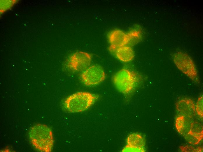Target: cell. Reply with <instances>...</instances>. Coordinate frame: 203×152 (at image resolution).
I'll list each match as a JSON object with an SVG mask.
<instances>
[{
  "instance_id": "cell-9",
  "label": "cell",
  "mask_w": 203,
  "mask_h": 152,
  "mask_svg": "<svg viewBox=\"0 0 203 152\" xmlns=\"http://www.w3.org/2000/svg\"><path fill=\"white\" fill-rule=\"evenodd\" d=\"M177 110L182 115L192 118L195 115V106L191 99L184 98L180 100L176 103Z\"/></svg>"
},
{
  "instance_id": "cell-8",
  "label": "cell",
  "mask_w": 203,
  "mask_h": 152,
  "mask_svg": "<svg viewBox=\"0 0 203 152\" xmlns=\"http://www.w3.org/2000/svg\"><path fill=\"white\" fill-rule=\"evenodd\" d=\"M129 36L123 31L118 30H115L111 32L109 36L111 43L109 49L113 52L116 49L124 46L130 41Z\"/></svg>"
},
{
  "instance_id": "cell-1",
  "label": "cell",
  "mask_w": 203,
  "mask_h": 152,
  "mask_svg": "<svg viewBox=\"0 0 203 152\" xmlns=\"http://www.w3.org/2000/svg\"><path fill=\"white\" fill-rule=\"evenodd\" d=\"M29 136L36 149L42 152L51 151L54 140L52 131L48 126L41 124L34 125L29 131Z\"/></svg>"
},
{
  "instance_id": "cell-12",
  "label": "cell",
  "mask_w": 203,
  "mask_h": 152,
  "mask_svg": "<svg viewBox=\"0 0 203 152\" xmlns=\"http://www.w3.org/2000/svg\"><path fill=\"white\" fill-rule=\"evenodd\" d=\"M201 140L203 137V128L202 125L197 121H193L190 129L188 133Z\"/></svg>"
},
{
  "instance_id": "cell-14",
  "label": "cell",
  "mask_w": 203,
  "mask_h": 152,
  "mask_svg": "<svg viewBox=\"0 0 203 152\" xmlns=\"http://www.w3.org/2000/svg\"><path fill=\"white\" fill-rule=\"evenodd\" d=\"M180 148L182 152H202L203 151L201 147H196L189 145L181 146Z\"/></svg>"
},
{
  "instance_id": "cell-13",
  "label": "cell",
  "mask_w": 203,
  "mask_h": 152,
  "mask_svg": "<svg viewBox=\"0 0 203 152\" xmlns=\"http://www.w3.org/2000/svg\"><path fill=\"white\" fill-rule=\"evenodd\" d=\"M203 96L198 98L195 106V110L199 115L201 117L203 116Z\"/></svg>"
},
{
  "instance_id": "cell-2",
  "label": "cell",
  "mask_w": 203,
  "mask_h": 152,
  "mask_svg": "<svg viewBox=\"0 0 203 152\" xmlns=\"http://www.w3.org/2000/svg\"><path fill=\"white\" fill-rule=\"evenodd\" d=\"M97 97L88 92L81 91L72 94L64 101L66 109L71 113L83 112L90 107Z\"/></svg>"
},
{
  "instance_id": "cell-4",
  "label": "cell",
  "mask_w": 203,
  "mask_h": 152,
  "mask_svg": "<svg viewBox=\"0 0 203 152\" xmlns=\"http://www.w3.org/2000/svg\"><path fill=\"white\" fill-rule=\"evenodd\" d=\"M173 61L178 68L191 80H197V72L195 65L188 54L178 52L174 55Z\"/></svg>"
},
{
  "instance_id": "cell-5",
  "label": "cell",
  "mask_w": 203,
  "mask_h": 152,
  "mask_svg": "<svg viewBox=\"0 0 203 152\" xmlns=\"http://www.w3.org/2000/svg\"><path fill=\"white\" fill-rule=\"evenodd\" d=\"M106 74L103 68L99 65L89 67L80 75L82 82L86 86L97 85L103 81Z\"/></svg>"
},
{
  "instance_id": "cell-15",
  "label": "cell",
  "mask_w": 203,
  "mask_h": 152,
  "mask_svg": "<svg viewBox=\"0 0 203 152\" xmlns=\"http://www.w3.org/2000/svg\"><path fill=\"white\" fill-rule=\"evenodd\" d=\"M184 137L187 141L192 145H197L201 140L200 139L189 133H188Z\"/></svg>"
},
{
  "instance_id": "cell-6",
  "label": "cell",
  "mask_w": 203,
  "mask_h": 152,
  "mask_svg": "<svg viewBox=\"0 0 203 152\" xmlns=\"http://www.w3.org/2000/svg\"><path fill=\"white\" fill-rule=\"evenodd\" d=\"M91 61V56L89 53L83 51L77 52L69 58L67 67L74 72L83 71L89 67Z\"/></svg>"
},
{
  "instance_id": "cell-10",
  "label": "cell",
  "mask_w": 203,
  "mask_h": 152,
  "mask_svg": "<svg viewBox=\"0 0 203 152\" xmlns=\"http://www.w3.org/2000/svg\"><path fill=\"white\" fill-rule=\"evenodd\" d=\"M193 121L191 118L183 115L177 117L175 121V126L178 132L184 137L190 131Z\"/></svg>"
},
{
  "instance_id": "cell-7",
  "label": "cell",
  "mask_w": 203,
  "mask_h": 152,
  "mask_svg": "<svg viewBox=\"0 0 203 152\" xmlns=\"http://www.w3.org/2000/svg\"><path fill=\"white\" fill-rule=\"evenodd\" d=\"M127 144L122 151L144 152V147L145 141L140 135L133 133L130 135L127 140Z\"/></svg>"
},
{
  "instance_id": "cell-3",
  "label": "cell",
  "mask_w": 203,
  "mask_h": 152,
  "mask_svg": "<svg viewBox=\"0 0 203 152\" xmlns=\"http://www.w3.org/2000/svg\"><path fill=\"white\" fill-rule=\"evenodd\" d=\"M141 78L140 76L136 72L123 68L115 74L113 77V81L119 91L127 94L132 91Z\"/></svg>"
},
{
  "instance_id": "cell-11",
  "label": "cell",
  "mask_w": 203,
  "mask_h": 152,
  "mask_svg": "<svg viewBox=\"0 0 203 152\" xmlns=\"http://www.w3.org/2000/svg\"><path fill=\"white\" fill-rule=\"evenodd\" d=\"M116 55L120 60L124 62L131 61L134 56L132 49L130 47L123 46L117 49Z\"/></svg>"
}]
</instances>
